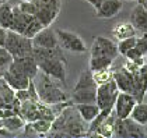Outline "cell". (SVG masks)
Returning a JSON list of instances; mask_svg holds the SVG:
<instances>
[{"instance_id":"1","label":"cell","mask_w":147,"mask_h":138,"mask_svg":"<svg viewBox=\"0 0 147 138\" xmlns=\"http://www.w3.org/2000/svg\"><path fill=\"white\" fill-rule=\"evenodd\" d=\"M34 59L39 67V71L46 75L66 84V69H67V59L63 53L60 46L45 49V47H34L32 50Z\"/></svg>"},{"instance_id":"2","label":"cell","mask_w":147,"mask_h":138,"mask_svg":"<svg viewBox=\"0 0 147 138\" xmlns=\"http://www.w3.org/2000/svg\"><path fill=\"white\" fill-rule=\"evenodd\" d=\"M36 85V91H38V95H39V99L41 102H44L46 105H55L59 103V102H65V101H69L67 95L63 89L60 81L55 80L46 74H41L39 77V81Z\"/></svg>"},{"instance_id":"3","label":"cell","mask_w":147,"mask_h":138,"mask_svg":"<svg viewBox=\"0 0 147 138\" xmlns=\"http://www.w3.org/2000/svg\"><path fill=\"white\" fill-rule=\"evenodd\" d=\"M97 87H98L97 82L92 78V71L90 69L83 70L71 92L73 103H95L97 102Z\"/></svg>"},{"instance_id":"4","label":"cell","mask_w":147,"mask_h":138,"mask_svg":"<svg viewBox=\"0 0 147 138\" xmlns=\"http://www.w3.org/2000/svg\"><path fill=\"white\" fill-rule=\"evenodd\" d=\"M4 47L11 53L13 59L23 57V56H30V55H32V50H34L32 39H31V38H27V36H24L23 34L14 32L11 29L7 31Z\"/></svg>"},{"instance_id":"5","label":"cell","mask_w":147,"mask_h":138,"mask_svg":"<svg viewBox=\"0 0 147 138\" xmlns=\"http://www.w3.org/2000/svg\"><path fill=\"white\" fill-rule=\"evenodd\" d=\"M35 7V17L44 24V27H51V24L57 18L62 10V0H31Z\"/></svg>"},{"instance_id":"6","label":"cell","mask_w":147,"mask_h":138,"mask_svg":"<svg viewBox=\"0 0 147 138\" xmlns=\"http://www.w3.org/2000/svg\"><path fill=\"white\" fill-rule=\"evenodd\" d=\"M113 135L118 138H144L147 134L144 126L136 123L129 116L126 119H116Z\"/></svg>"},{"instance_id":"7","label":"cell","mask_w":147,"mask_h":138,"mask_svg":"<svg viewBox=\"0 0 147 138\" xmlns=\"http://www.w3.org/2000/svg\"><path fill=\"white\" fill-rule=\"evenodd\" d=\"M118 93H119L118 85L112 78L111 81L104 82L97 87V102L95 103L100 106V109H113Z\"/></svg>"},{"instance_id":"8","label":"cell","mask_w":147,"mask_h":138,"mask_svg":"<svg viewBox=\"0 0 147 138\" xmlns=\"http://www.w3.org/2000/svg\"><path fill=\"white\" fill-rule=\"evenodd\" d=\"M55 32L57 35V41L62 49H66L71 53H86L87 52V46L84 43V41L77 34L71 31H66V29H56Z\"/></svg>"},{"instance_id":"9","label":"cell","mask_w":147,"mask_h":138,"mask_svg":"<svg viewBox=\"0 0 147 138\" xmlns=\"http://www.w3.org/2000/svg\"><path fill=\"white\" fill-rule=\"evenodd\" d=\"M118 55H119L118 45H115L112 39L105 38V36L94 38L90 49V56H101V57H108L115 60L118 57Z\"/></svg>"},{"instance_id":"10","label":"cell","mask_w":147,"mask_h":138,"mask_svg":"<svg viewBox=\"0 0 147 138\" xmlns=\"http://www.w3.org/2000/svg\"><path fill=\"white\" fill-rule=\"evenodd\" d=\"M137 103V99L135 98V95L127 93V92H121L116 96V101L113 105V112L118 119H126L129 117L135 105Z\"/></svg>"},{"instance_id":"11","label":"cell","mask_w":147,"mask_h":138,"mask_svg":"<svg viewBox=\"0 0 147 138\" xmlns=\"http://www.w3.org/2000/svg\"><path fill=\"white\" fill-rule=\"evenodd\" d=\"M113 80L118 85V89L121 92L127 93H135V80H133V73L127 69L126 66H121L119 69L113 70Z\"/></svg>"},{"instance_id":"12","label":"cell","mask_w":147,"mask_h":138,"mask_svg":"<svg viewBox=\"0 0 147 138\" xmlns=\"http://www.w3.org/2000/svg\"><path fill=\"white\" fill-rule=\"evenodd\" d=\"M32 46L34 47L52 49V47H57L60 45H59V41H57L56 32L53 29H51L49 27H45L32 38Z\"/></svg>"},{"instance_id":"13","label":"cell","mask_w":147,"mask_h":138,"mask_svg":"<svg viewBox=\"0 0 147 138\" xmlns=\"http://www.w3.org/2000/svg\"><path fill=\"white\" fill-rule=\"evenodd\" d=\"M3 78H4L6 82H7L11 88H14L16 91H17V89L28 88L30 81H31V78H28L23 71H20L18 69H16L13 64L9 67V70L3 74Z\"/></svg>"},{"instance_id":"14","label":"cell","mask_w":147,"mask_h":138,"mask_svg":"<svg viewBox=\"0 0 147 138\" xmlns=\"http://www.w3.org/2000/svg\"><path fill=\"white\" fill-rule=\"evenodd\" d=\"M11 64L16 69L23 71L24 74L28 78H31V80H34L35 77L38 75V73H39V67L36 64V60L34 59V55L23 56V57H14Z\"/></svg>"},{"instance_id":"15","label":"cell","mask_w":147,"mask_h":138,"mask_svg":"<svg viewBox=\"0 0 147 138\" xmlns=\"http://www.w3.org/2000/svg\"><path fill=\"white\" fill-rule=\"evenodd\" d=\"M125 57L127 60H132L135 61L136 64H144L147 63L146 57H147V34H143L142 36L137 38V42H136L135 47H132L126 55Z\"/></svg>"},{"instance_id":"16","label":"cell","mask_w":147,"mask_h":138,"mask_svg":"<svg viewBox=\"0 0 147 138\" xmlns=\"http://www.w3.org/2000/svg\"><path fill=\"white\" fill-rule=\"evenodd\" d=\"M122 7V0H104L95 10V15L98 18H112L121 13Z\"/></svg>"},{"instance_id":"17","label":"cell","mask_w":147,"mask_h":138,"mask_svg":"<svg viewBox=\"0 0 147 138\" xmlns=\"http://www.w3.org/2000/svg\"><path fill=\"white\" fill-rule=\"evenodd\" d=\"M130 23L133 24L137 32L147 34V9L137 3V6L133 7V10L130 13Z\"/></svg>"},{"instance_id":"18","label":"cell","mask_w":147,"mask_h":138,"mask_svg":"<svg viewBox=\"0 0 147 138\" xmlns=\"http://www.w3.org/2000/svg\"><path fill=\"white\" fill-rule=\"evenodd\" d=\"M32 14H27V13L21 11L17 6V3H14V15H13V24L10 27V29L14 32H18V34H24L25 28L28 23L32 20Z\"/></svg>"},{"instance_id":"19","label":"cell","mask_w":147,"mask_h":138,"mask_svg":"<svg viewBox=\"0 0 147 138\" xmlns=\"http://www.w3.org/2000/svg\"><path fill=\"white\" fill-rule=\"evenodd\" d=\"M111 34L116 41H121V39L129 38V36H135L137 34V31L130 21H119L113 25Z\"/></svg>"},{"instance_id":"20","label":"cell","mask_w":147,"mask_h":138,"mask_svg":"<svg viewBox=\"0 0 147 138\" xmlns=\"http://www.w3.org/2000/svg\"><path fill=\"white\" fill-rule=\"evenodd\" d=\"M74 107L79 112L80 117L86 123H91L98 116V113L101 112L100 106L97 103H77V105H74Z\"/></svg>"},{"instance_id":"21","label":"cell","mask_w":147,"mask_h":138,"mask_svg":"<svg viewBox=\"0 0 147 138\" xmlns=\"http://www.w3.org/2000/svg\"><path fill=\"white\" fill-rule=\"evenodd\" d=\"M116 115H115V112H111L108 117L102 121L100 127L97 128V131H95V134L94 135H98V137H112L113 135V131H115V123H116Z\"/></svg>"},{"instance_id":"22","label":"cell","mask_w":147,"mask_h":138,"mask_svg":"<svg viewBox=\"0 0 147 138\" xmlns=\"http://www.w3.org/2000/svg\"><path fill=\"white\" fill-rule=\"evenodd\" d=\"M13 15H14V3L4 1L0 4V25L6 29H10L13 24Z\"/></svg>"},{"instance_id":"23","label":"cell","mask_w":147,"mask_h":138,"mask_svg":"<svg viewBox=\"0 0 147 138\" xmlns=\"http://www.w3.org/2000/svg\"><path fill=\"white\" fill-rule=\"evenodd\" d=\"M0 96L7 103V107L13 109V102L16 101V89L7 84L3 77H0Z\"/></svg>"},{"instance_id":"24","label":"cell","mask_w":147,"mask_h":138,"mask_svg":"<svg viewBox=\"0 0 147 138\" xmlns=\"http://www.w3.org/2000/svg\"><path fill=\"white\" fill-rule=\"evenodd\" d=\"M130 117L135 120L136 123L142 124V126H146L147 124V103H144L143 101L142 102H137L130 113Z\"/></svg>"},{"instance_id":"25","label":"cell","mask_w":147,"mask_h":138,"mask_svg":"<svg viewBox=\"0 0 147 138\" xmlns=\"http://www.w3.org/2000/svg\"><path fill=\"white\" fill-rule=\"evenodd\" d=\"M25 123H27V121L18 115H14V116L3 119V127H6V128H7L9 131H11V133H17V131H20V130H24Z\"/></svg>"},{"instance_id":"26","label":"cell","mask_w":147,"mask_h":138,"mask_svg":"<svg viewBox=\"0 0 147 138\" xmlns=\"http://www.w3.org/2000/svg\"><path fill=\"white\" fill-rule=\"evenodd\" d=\"M113 60L108 57H101V56H90V61H88V69L91 71H98V70L109 69L112 67Z\"/></svg>"},{"instance_id":"27","label":"cell","mask_w":147,"mask_h":138,"mask_svg":"<svg viewBox=\"0 0 147 138\" xmlns=\"http://www.w3.org/2000/svg\"><path fill=\"white\" fill-rule=\"evenodd\" d=\"M30 124L34 130L35 135H45L49 134L52 130V121L46 119H36L34 121H30Z\"/></svg>"},{"instance_id":"28","label":"cell","mask_w":147,"mask_h":138,"mask_svg":"<svg viewBox=\"0 0 147 138\" xmlns=\"http://www.w3.org/2000/svg\"><path fill=\"white\" fill-rule=\"evenodd\" d=\"M11 63H13L11 53L4 46H0V77H3V74L9 70Z\"/></svg>"},{"instance_id":"29","label":"cell","mask_w":147,"mask_h":138,"mask_svg":"<svg viewBox=\"0 0 147 138\" xmlns=\"http://www.w3.org/2000/svg\"><path fill=\"white\" fill-rule=\"evenodd\" d=\"M42 28H45V27H44V24L41 23V21H39V20L34 15V17H32V20L28 23V25H27V28H25V31H24L23 35L24 36H27V38H31V39H32V38H34L35 35L38 34Z\"/></svg>"},{"instance_id":"30","label":"cell","mask_w":147,"mask_h":138,"mask_svg":"<svg viewBox=\"0 0 147 138\" xmlns=\"http://www.w3.org/2000/svg\"><path fill=\"white\" fill-rule=\"evenodd\" d=\"M92 78L97 82V85H101L104 82H108L113 78V70L109 69H104L98 70V71H92Z\"/></svg>"},{"instance_id":"31","label":"cell","mask_w":147,"mask_h":138,"mask_svg":"<svg viewBox=\"0 0 147 138\" xmlns=\"http://www.w3.org/2000/svg\"><path fill=\"white\" fill-rule=\"evenodd\" d=\"M136 42H137V36H129V38H125L118 41V50H119V55L125 56L132 47H135Z\"/></svg>"},{"instance_id":"32","label":"cell","mask_w":147,"mask_h":138,"mask_svg":"<svg viewBox=\"0 0 147 138\" xmlns=\"http://www.w3.org/2000/svg\"><path fill=\"white\" fill-rule=\"evenodd\" d=\"M16 98H17L20 102L31 101V99H30V91H28V88H24V89H17V91H16Z\"/></svg>"},{"instance_id":"33","label":"cell","mask_w":147,"mask_h":138,"mask_svg":"<svg viewBox=\"0 0 147 138\" xmlns=\"http://www.w3.org/2000/svg\"><path fill=\"white\" fill-rule=\"evenodd\" d=\"M7 31H9V29H6V28H3V27L0 25V46H4V43H6Z\"/></svg>"},{"instance_id":"34","label":"cell","mask_w":147,"mask_h":138,"mask_svg":"<svg viewBox=\"0 0 147 138\" xmlns=\"http://www.w3.org/2000/svg\"><path fill=\"white\" fill-rule=\"evenodd\" d=\"M14 133H11V131H9L6 127H1L0 128V137H11Z\"/></svg>"},{"instance_id":"35","label":"cell","mask_w":147,"mask_h":138,"mask_svg":"<svg viewBox=\"0 0 147 138\" xmlns=\"http://www.w3.org/2000/svg\"><path fill=\"white\" fill-rule=\"evenodd\" d=\"M84 1H87L88 4H91V6H92V7H94V9L97 10V9L100 7V4H101L104 0H84Z\"/></svg>"},{"instance_id":"36","label":"cell","mask_w":147,"mask_h":138,"mask_svg":"<svg viewBox=\"0 0 147 138\" xmlns=\"http://www.w3.org/2000/svg\"><path fill=\"white\" fill-rule=\"evenodd\" d=\"M137 3H140V4H143L144 7L147 9V0H137Z\"/></svg>"},{"instance_id":"37","label":"cell","mask_w":147,"mask_h":138,"mask_svg":"<svg viewBox=\"0 0 147 138\" xmlns=\"http://www.w3.org/2000/svg\"><path fill=\"white\" fill-rule=\"evenodd\" d=\"M3 127V119H0V128Z\"/></svg>"},{"instance_id":"38","label":"cell","mask_w":147,"mask_h":138,"mask_svg":"<svg viewBox=\"0 0 147 138\" xmlns=\"http://www.w3.org/2000/svg\"><path fill=\"white\" fill-rule=\"evenodd\" d=\"M4 1H9V0H0V4H1V3H4Z\"/></svg>"},{"instance_id":"39","label":"cell","mask_w":147,"mask_h":138,"mask_svg":"<svg viewBox=\"0 0 147 138\" xmlns=\"http://www.w3.org/2000/svg\"><path fill=\"white\" fill-rule=\"evenodd\" d=\"M23 1H31V0H23Z\"/></svg>"},{"instance_id":"40","label":"cell","mask_w":147,"mask_h":138,"mask_svg":"<svg viewBox=\"0 0 147 138\" xmlns=\"http://www.w3.org/2000/svg\"><path fill=\"white\" fill-rule=\"evenodd\" d=\"M127 1H135V0H127Z\"/></svg>"}]
</instances>
